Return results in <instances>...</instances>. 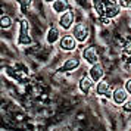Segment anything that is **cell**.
Here are the masks:
<instances>
[{
	"label": "cell",
	"instance_id": "6da1fadb",
	"mask_svg": "<svg viewBox=\"0 0 131 131\" xmlns=\"http://www.w3.org/2000/svg\"><path fill=\"white\" fill-rule=\"evenodd\" d=\"M94 10L100 18H116L121 12L119 0H93Z\"/></svg>",
	"mask_w": 131,
	"mask_h": 131
},
{
	"label": "cell",
	"instance_id": "7a4b0ae2",
	"mask_svg": "<svg viewBox=\"0 0 131 131\" xmlns=\"http://www.w3.org/2000/svg\"><path fill=\"white\" fill-rule=\"evenodd\" d=\"M32 43V38L30 36V22L28 19H21L19 22V36H18V44H22V46H27V44H31Z\"/></svg>",
	"mask_w": 131,
	"mask_h": 131
},
{
	"label": "cell",
	"instance_id": "3957f363",
	"mask_svg": "<svg viewBox=\"0 0 131 131\" xmlns=\"http://www.w3.org/2000/svg\"><path fill=\"white\" fill-rule=\"evenodd\" d=\"M72 36L75 37V40L78 43H85L89 40L90 36V30H89V25L84 24V22H78L72 27Z\"/></svg>",
	"mask_w": 131,
	"mask_h": 131
},
{
	"label": "cell",
	"instance_id": "277c9868",
	"mask_svg": "<svg viewBox=\"0 0 131 131\" xmlns=\"http://www.w3.org/2000/svg\"><path fill=\"white\" fill-rule=\"evenodd\" d=\"M77 43L78 41L75 40V37L72 36V34H65V36L60 37L59 46L65 52H72V50H75V47H77Z\"/></svg>",
	"mask_w": 131,
	"mask_h": 131
},
{
	"label": "cell",
	"instance_id": "5b68a950",
	"mask_svg": "<svg viewBox=\"0 0 131 131\" xmlns=\"http://www.w3.org/2000/svg\"><path fill=\"white\" fill-rule=\"evenodd\" d=\"M83 59L85 60V62H89L90 65L99 63V53H97L96 47L89 46V47L84 49V50H83Z\"/></svg>",
	"mask_w": 131,
	"mask_h": 131
},
{
	"label": "cell",
	"instance_id": "8992f818",
	"mask_svg": "<svg viewBox=\"0 0 131 131\" xmlns=\"http://www.w3.org/2000/svg\"><path fill=\"white\" fill-rule=\"evenodd\" d=\"M103 75H105V68H103L102 63H94V65H91V68L89 69V77L93 80V83L102 81Z\"/></svg>",
	"mask_w": 131,
	"mask_h": 131
},
{
	"label": "cell",
	"instance_id": "52a82bcc",
	"mask_svg": "<svg viewBox=\"0 0 131 131\" xmlns=\"http://www.w3.org/2000/svg\"><path fill=\"white\" fill-rule=\"evenodd\" d=\"M112 102L115 105H124L125 102H128V91L125 90V87H118L113 90Z\"/></svg>",
	"mask_w": 131,
	"mask_h": 131
},
{
	"label": "cell",
	"instance_id": "ba28073f",
	"mask_svg": "<svg viewBox=\"0 0 131 131\" xmlns=\"http://www.w3.org/2000/svg\"><path fill=\"white\" fill-rule=\"evenodd\" d=\"M59 25H60V28H63V30H69L72 25H74V12H72L71 9H69L68 12L60 15Z\"/></svg>",
	"mask_w": 131,
	"mask_h": 131
},
{
	"label": "cell",
	"instance_id": "9c48e42d",
	"mask_svg": "<svg viewBox=\"0 0 131 131\" xmlns=\"http://www.w3.org/2000/svg\"><path fill=\"white\" fill-rule=\"evenodd\" d=\"M78 66H80V59H77V58H69V59H66L62 63V66L58 69V72H62V74L63 72H71L74 69H77Z\"/></svg>",
	"mask_w": 131,
	"mask_h": 131
},
{
	"label": "cell",
	"instance_id": "30bf717a",
	"mask_svg": "<svg viewBox=\"0 0 131 131\" xmlns=\"http://www.w3.org/2000/svg\"><path fill=\"white\" fill-rule=\"evenodd\" d=\"M96 93L99 96H106L109 99H112L113 90L109 87V84L106 81H99V83L96 84Z\"/></svg>",
	"mask_w": 131,
	"mask_h": 131
},
{
	"label": "cell",
	"instance_id": "8fae6325",
	"mask_svg": "<svg viewBox=\"0 0 131 131\" xmlns=\"http://www.w3.org/2000/svg\"><path fill=\"white\" fill-rule=\"evenodd\" d=\"M60 37H62V36H60L59 27L52 25V27L49 28V31H47V36H46V38H47V43H49V44H54L58 40H60Z\"/></svg>",
	"mask_w": 131,
	"mask_h": 131
},
{
	"label": "cell",
	"instance_id": "7c38bea8",
	"mask_svg": "<svg viewBox=\"0 0 131 131\" xmlns=\"http://www.w3.org/2000/svg\"><path fill=\"white\" fill-rule=\"evenodd\" d=\"M52 9H53L54 13L62 15V13H65L69 10V6H68V2L66 0H56L54 3H52Z\"/></svg>",
	"mask_w": 131,
	"mask_h": 131
},
{
	"label": "cell",
	"instance_id": "4fadbf2b",
	"mask_svg": "<svg viewBox=\"0 0 131 131\" xmlns=\"http://www.w3.org/2000/svg\"><path fill=\"white\" fill-rule=\"evenodd\" d=\"M78 85H80V91L84 93V94H87L90 90H91V87H93V80L90 77H83Z\"/></svg>",
	"mask_w": 131,
	"mask_h": 131
},
{
	"label": "cell",
	"instance_id": "5bb4252c",
	"mask_svg": "<svg viewBox=\"0 0 131 131\" xmlns=\"http://www.w3.org/2000/svg\"><path fill=\"white\" fill-rule=\"evenodd\" d=\"M13 24V21L10 16H7V15H3L2 16V19H0V25H2V28L3 30H7V28H10Z\"/></svg>",
	"mask_w": 131,
	"mask_h": 131
},
{
	"label": "cell",
	"instance_id": "9a60e30c",
	"mask_svg": "<svg viewBox=\"0 0 131 131\" xmlns=\"http://www.w3.org/2000/svg\"><path fill=\"white\" fill-rule=\"evenodd\" d=\"M18 2V5L21 6V9L24 10V13L28 12V9L31 7V5H32V0H16Z\"/></svg>",
	"mask_w": 131,
	"mask_h": 131
},
{
	"label": "cell",
	"instance_id": "2e32d148",
	"mask_svg": "<svg viewBox=\"0 0 131 131\" xmlns=\"http://www.w3.org/2000/svg\"><path fill=\"white\" fill-rule=\"evenodd\" d=\"M122 111H124V112H127V113H131V100L125 102L124 105H122Z\"/></svg>",
	"mask_w": 131,
	"mask_h": 131
},
{
	"label": "cell",
	"instance_id": "e0dca14e",
	"mask_svg": "<svg viewBox=\"0 0 131 131\" xmlns=\"http://www.w3.org/2000/svg\"><path fill=\"white\" fill-rule=\"evenodd\" d=\"M125 90H127V91H128V94H131V78L130 80H127V83H125Z\"/></svg>",
	"mask_w": 131,
	"mask_h": 131
},
{
	"label": "cell",
	"instance_id": "ac0fdd59",
	"mask_svg": "<svg viewBox=\"0 0 131 131\" xmlns=\"http://www.w3.org/2000/svg\"><path fill=\"white\" fill-rule=\"evenodd\" d=\"M44 2H46V3H54L56 0H44Z\"/></svg>",
	"mask_w": 131,
	"mask_h": 131
},
{
	"label": "cell",
	"instance_id": "d6986e66",
	"mask_svg": "<svg viewBox=\"0 0 131 131\" xmlns=\"http://www.w3.org/2000/svg\"><path fill=\"white\" fill-rule=\"evenodd\" d=\"M130 131H131V130H130Z\"/></svg>",
	"mask_w": 131,
	"mask_h": 131
}]
</instances>
